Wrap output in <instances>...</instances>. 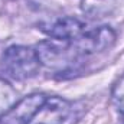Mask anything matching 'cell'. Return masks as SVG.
I'll return each instance as SVG.
<instances>
[{
  "mask_svg": "<svg viewBox=\"0 0 124 124\" xmlns=\"http://www.w3.org/2000/svg\"><path fill=\"white\" fill-rule=\"evenodd\" d=\"M38 52L32 46L12 45L9 46L0 58L1 71L16 81H25L35 77L40 68Z\"/></svg>",
  "mask_w": 124,
  "mask_h": 124,
  "instance_id": "6da1fadb",
  "label": "cell"
},
{
  "mask_svg": "<svg viewBox=\"0 0 124 124\" xmlns=\"http://www.w3.org/2000/svg\"><path fill=\"white\" fill-rule=\"evenodd\" d=\"M117 35L116 31L110 26H100L90 31H85L82 35H79L77 39L66 42L69 51L78 61L84 56H91L95 54L104 52L110 49L116 43Z\"/></svg>",
  "mask_w": 124,
  "mask_h": 124,
  "instance_id": "7a4b0ae2",
  "label": "cell"
},
{
  "mask_svg": "<svg viewBox=\"0 0 124 124\" xmlns=\"http://www.w3.org/2000/svg\"><path fill=\"white\" fill-rule=\"evenodd\" d=\"M46 98L48 95L43 93H33L23 97L0 116V124H29L45 104Z\"/></svg>",
  "mask_w": 124,
  "mask_h": 124,
  "instance_id": "3957f363",
  "label": "cell"
},
{
  "mask_svg": "<svg viewBox=\"0 0 124 124\" xmlns=\"http://www.w3.org/2000/svg\"><path fill=\"white\" fill-rule=\"evenodd\" d=\"M40 31L58 42H71L87 31V25L77 17L65 16L40 25Z\"/></svg>",
  "mask_w": 124,
  "mask_h": 124,
  "instance_id": "277c9868",
  "label": "cell"
},
{
  "mask_svg": "<svg viewBox=\"0 0 124 124\" xmlns=\"http://www.w3.org/2000/svg\"><path fill=\"white\" fill-rule=\"evenodd\" d=\"M71 114V102L62 97H48L29 124H62Z\"/></svg>",
  "mask_w": 124,
  "mask_h": 124,
  "instance_id": "5b68a950",
  "label": "cell"
},
{
  "mask_svg": "<svg viewBox=\"0 0 124 124\" xmlns=\"http://www.w3.org/2000/svg\"><path fill=\"white\" fill-rule=\"evenodd\" d=\"M17 94L15 88L3 78H0V116H3L15 102H16Z\"/></svg>",
  "mask_w": 124,
  "mask_h": 124,
  "instance_id": "8992f818",
  "label": "cell"
},
{
  "mask_svg": "<svg viewBox=\"0 0 124 124\" xmlns=\"http://www.w3.org/2000/svg\"><path fill=\"white\" fill-rule=\"evenodd\" d=\"M111 104L117 113L124 116V75L116 82L111 91Z\"/></svg>",
  "mask_w": 124,
  "mask_h": 124,
  "instance_id": "52a82bcc",
  "label": "cell"
},
{
  "mask_svg": "<svg viewBox=\"0 0 124 124\" xmlns=\"http://www.w3.org/2000/svg\"><path fill=\"white\" fill-rule=\"evenodd\" d=\"M117 124H124V116L121 117V118H120V121H118Z\"/></svg>",
  "mask_w": 124,
  "mask_h": 124,
  "instance_id": "ba28073f",
  "label": "cell"
}]
</instances>
